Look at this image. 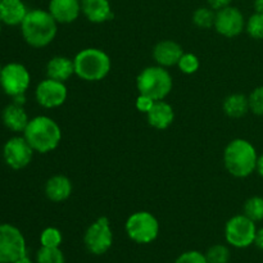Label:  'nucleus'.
Wrapping results in <instances>:
<instances>
[{"instance_id":"f257e3e1","label":"nucleus","mask_w":263,"mask_h":263,"mask_svg":"<svg viewBox=\"0 0 263 263\" xmlns=\"http://www.w3.org/2000/svg\"><path fill=\"white\" fill-rule=\"evenodd\" d=\"M21 31L26 43L32 48H45L55 39L58 22L49 10L33 9L26 14L21 23Z\"/></svg>"},{"instance_id":"f03ea898","label":"nucleus","mask_w":263,"mask_h":263,"mask_svg":"<svg viewBox=\"0 0 263 263\" xmlns=\"http://www.w3.org/2000/svg\"><path fill=\"white\" fill-rule=\"evenodd\" d=\"M23 136L31 148L41 154L55 151L62 140L61 126L48 116H36L31 118Z\"/></svg>"},{"instance_id":"7ed1b4c3","label":"nucleus","mask_w":263,"mask_h":263,"mask_svg":"<svg viewBox=\"0 0 263 263\" xmlns=\"http://www.w3.org/2000/svg\"><path fill=\"white\" fill-rule=\"evenodd\" d=\"M258 154L251 141L246 139H234L226 145L223 152V164L230 175L244 179L257 170Z\"/></svg>"},{"instance_id":"20e7f679","label":"nucleus","mask_w":263,"mask_h":263,"mask_svg":"<svg viewBox=\"0 0 263 263\" xmlns=\"http://www.w3.org/2000/svg\"><path fill=\"white\" fill-rule=\"evenodd\" d=\"M74 74L87 82H98L109 74L112 62L104 50L98 48H86L73 58Z\"/></svg>"},{"instance_id":"39448f33","label":"nucleus","mask_w":263,"mask_h":263,"mask_svg":"<svg viewBox=\"0 0 263 263\" xmlns=\"http://www.w3.org/2000/svg\"><path fill=\"white\" fill-rule=\"evenodd\" d=\"M174 80L164 67L149 66L136 77V87L139 94L146 95L153 100H164L171 92Z\"/></svg>"},{"instance_id":"423d86ee","label":"nucleus","mask_w":263,"mask_h":263,"mask_svg":"<svg viewBox=\"0 0 263 263\" xmlns=\"http://www.w3.org/2000/svg\"><path fill=\"white\" fill-rule=\"evenodd\" d=\"M126 234L138 244H149L158 238L159 222L153 213L139 211L133 213L126 221Z\"/></svg>"},{"instance_id":"0eeeda50","label":"nucleus","mask_w":263,"mask_h":263,"mask_svg":"<svg viewBox=\"0 0 263 263\" xmlns=\"http://www.w3.org/2000/svg\"><path fill=\"white\" fill-rule=\"evenodd\" d=\"M26 239L21 230L10 223H0V263H13L27 256Z\"/></svg>"},{"instance_id":"6e6552de","label":"nucleus","mask_w":263,"mask_h":263,"mask_svg":"<svg viewBox=\"0 0 263 263\" xmlns=\"http://www.w3.org/2000/svg\"><path fill=\"white\" fill-rule=\"evenodd\" d=\"M256 222L246 215H236L231 217L225 225V239L231 247L248 248L254 244L256 239Z\"/></svg>"},{"instance_id":"1a4fd4ad","label":"nucleus","mask_w":263,"mask_h":263,"mask_svg":"<svg viewBox=\"0 0 263 263\" xmlns=\"http://www.w3.org/2000/svg\"><path fill=\"white\" fill-rule=\"evenodd\" d=\"M84 244L87 252L94 256L107 253L113 244V231L107 217H99L86 229Z\"/></svg>"},{"instance_id":"9d476101","label":"nucleus","mask_w":263,"mask_h":263,"mask_svg":"<svg viewBox=\"0 0 263 263\" xmlns=\"http://www.w3.org/2000/svg\"><path fill=\"white\" fill-rule=\"evenodd\" d=\"M31 84V76L28 69L21 63H8L2 67L0 72V86L9 97L26 94Z\"/></svg>"},{"instance_id":"9b49d317","label":"nucleus","mask_w":263,"mask_h":263,"mask_svg":"<svg viewBox=\"0 0 263 263\" xmlns=\"http://www.w3.org/2000/svg\"><path fill=\"white\" fill-rule=\"evenodd\" d=\"M35 151L31 148L25 136L10 138L3 148V158L12 170H22L32 161Z\"/></svg>"},{"instance_id":"f8f14e48","label":"nucleus","mask_w":263,"mask_h":263,"mask_svg":"<svg viewBox=\"0 0 263 263\" xmlns=\"http://www.w3.org/2000/svg\"><path fill=\"white\" fill-rule=\"evenodd\" d=\"M67 97H68V91L64 82L48 79V77L43 80L35 90L36 102L46 109H53V108L63 105Z\"/></svg>"},{"instance_id":"ddd939ff","label":"nucleus","mask_w":263,"mask_h":263,"mask_svg":"<svg viewBox=\"0 0 263 263\" xmlns=\"http://www.w3.org/2000/svg\"><path fill=\"white\" fill-rule=\"evenodd\" d=\"M246 28L244 15L238 8L229 7L216 12L215 30L223 37H236L240 35Z\"/></svg>"},{"instance_id":"4468645a","label":"nucleus","mask_w":263,"mask_h":263,"mask_svg":"<svg viewBox=\"0 0 263 263\" xmlns=\"http://www.w3.org/2000/svg\"><path fill=\"white\" fill-rule=\"evenodd\" d=\"M184 54L182 46L174 40H162L154 46L153 58L158 66L174 67L177 66L180 58Z\"/></svg>"},{"instance_id":"2eb2a0df","label":"nucleus","mask_w":263,"mask_h":263,"mask_svg":"<svg viewBox=\"0 0 263 263\" xmlns=\"http://www.w3.org/2000/svg\"><path fill=\"white\" fill-rule=\"evenodd\" d=\"M49 12L58 23H72L79 18L81 13L80 0H50Z\"/></svg>"},{"instance_id":"dca6fc26","label":"nucleus","mask_w":263,"mask_h":263,"mask_svg":"<svg viewBox=\"0 0 263 263\" xmlns=\"http://www.w3.org/2000/svg\"><path fill=\"white\" fill-rule=\"evenodd\" d=\"M81 12L92 23H104L115 17L109 0H81Z\"/></svg>"},{"instance_id":"f3484780","label":"nucleus","mask_w":263,"mask_h":263,"mask_svg":"<svg viewBox=\"0 0 263 263\" xmlns=\"http://www.w3.org/2000/svg\"><path fill=\"white\" fill-rule=\"evenodd\" d=\"M148 123L156 130H166L174 123L175 110L170 103L157 100L152 109L146 113Z\"/></svg>"},{"instance_id":"a211bd4d","label":"nucleus","mask_w":263,"mask_h":263,"mask_svg":"<svg viewBox=\"0 0 263 263\" xmlns=\"http://www.w3.org/2000/svg\"><path fill=\"white\" fill-rule=\"evenodd\" d=\"M72 182L64 175H54L46 181L45 192L46 198L54 203H61L68 199L72 194Z\"/></svg>"},{"instance_id":"6ab92c4d","label":"nucleus","mask_w":263,"mask_h":263,"mask_svg":"<svg viewBox=\"0 0 263 263\" xmlns=\"http://www.w3.org/2000/svg\"><path fill=\"white\" fill-rule=\"evenodd\" d=\"M28 13L22 0H0V22L7 26H21Z\"/></svg>"},{"instance_id":"aec40b11","label":"nucleus","mask_w":263,"mask_h":263,"mask_svg":"<svg viewBox=\"0 0 263 263\" xmlns=\"http://www.w3.org/2000/svg\"><path fill=\"white\" fill-rule=\"evenodd\" d=\"M46 77L57 81L66 82L74 74L73 59L64 55L53 57L46 64Z\"/></svg>"},{"instance_id":"412c9836","label":"nucleus","mask_w":263,"mask_h":263,"mask_svg":"<svg viewBox=\"0 0 263 263\" xmlns=\"http://www.w3.org/2000/svg\"><path fill=\"white\" fill-rule=\"evenodd\" d=\"M2 118L5 127L9 128L13 133H23L30 122V118H28L23 105H18L15 103L5 107V109L3 110Z\"/></svg>"},{"instance_id":"4be33fe9","label":"nucleus","mask_w":263,"mask_h":263,"mask_svg":"<svg viewBox=\"0 0 263 263\" xmlns=\"http://www.w3.org/2000/svg\"><path fill=\"white\" fill-rule=\"evenodd\" d=\"M222 109L230 118H241L249 112V99L244 94H231L223 100Z\"/></svg>"},{"instance_id":"5701e85b","label":"nucleus","mask_w":263,"mask_h":263,"mask_svg":"<svg viewBox=\"0 0 263 263\" xmlns=\"http://www.w3.org/2000/svg\"><path fill=\"white\" fill-rule=\"evenodd\" d=\"M216 12L212 8H198L193 14V23L199 28H212L215 27Z\"/></svg>"},{"instance_id":"b1692460","label":"nucleus","mask_w":263,"mask_h":263,"mask_svg":"<svg viewBox=\"0 0 263 263\" xmlns=\"http://www.w3.org/2000/svg\"><path fill=\"white\" fill-rule=\"evenodd\" d=\"M244 215L254 222L263 220V198L252 197L244 204Z\"/></svg>"},{"instance_id":"393cba45","label":"nucleus","mask_w":263,"mask_h":263,"mask_svg":"<svg viewBox=\"0 0 263 263\" xmlns=\"http://www.w3.org/2000/svg\"><path fill=\"white\" fill-rule=\"evenodd\" d=\"M36 262L37 263H64L63 252L59 248H48V247H41L36 253Z\"/></svg>"},{"instance_id":"a878e982","label":"nucleus","mask_w":263,"mask_h":263,"mask_svg":"<svg viewBox=\"0 0 263 263\" xmlns=\"http://www.w3.org/2000/svg\"><path fill=\"white\" fill-rule=\"evenodd\" d=\"M63 240L61 230L57 228H46L40 234V244L41 247H48V248H59Z\"/></svg>"},{"instance_id":"bb28decb","label":"nucleus","mask_w":263,"mask_h":263,"mask_svg":"<svg viewBox=\"0 0 263 263\" xmlns=\"http://www.w3.org/2000/svg\"><path fill=\"white\" fill-rule=\"evenodd\" d=\"M246 30L252 39L262 40L263 39V14L262 13H254L249 17L246 23Z\"/></svg>"},{"instance_id":"cd10ccee","label":"nucleus","mask_w":263,"mask_h":263,"mask_svg":"<svg viewBox=\"0 0 263 263\" xmlns=\"http://www.w3.org/2000/svg\"><path fill=\"white\" fill-rule=\"evenodd\" d=\"M205 257L208 263H228L230 259V251L226 246L216 244L208 249Z\"/></svg>"},{"instance_id":"c85d7f7f","label":"nucleus","mask_w":263,"mask_h":263,"mask_svg":"<svg viewBox=\"0 0 263 263\" xmlns=\"http://www.w3.org/2000/svg\"><path fill=\"white\" fill-rule=\"evenodd\" d=\"M180 71L185 74H193L199 69L200 62L195 54L193 53H184L177 63Z\"/></svg>"},{"instance_id":"c756f323","label":"nucleus","mask_w":263,"mask_h":263,"mask_svg":"<svg viewBox=\"0 0 263 263\" xmlns=\"http://www.w3.org/2000/svg\"><path fill=\"white\" fill-rule=\"evenodd\" d=\"M249 99V109L257 116H263V85L262 86L256 87L251 95L248 97Z\"/></svg>"},{"instance_id":"7c9ffc66","label":"nucleus","mask_w":263,"mask_h":263,"mask_svg":"<svg viewBox=\"0 0 263 263\" xmlns=\"http://www.w3.org/2000/svg\"><path fill=\"white\" fill-rule=\"evenodd\" d=\"M175 263H208L205 254L198 251H189L180 254Z\"/></svg>"},{"instance_id":"2f4dec72","label":"nucleus","mask_w":263,"mask_h":263,"mask_svg":"<svg viewBox=\"0 0 263 263\" xmlns=\"http://www.w3.org/2000/svg\"><path fill=\"white\" fill-rule=\"evenodd\" d=\"M156 100H153L152 98L146 97V95L139 94V97L136 98V109L141 113H148L152 109V107L154 105Z\"/></svg>"},{"instance_id":"473e14b6","label":"nucleus","mask_w":263,"mask_h":263,"mask_svg":"<svg viewBox=\"0 0 263 263\" xmlns=\"http://www.w3.org/2000/svg\"><path fill=\"white\" fill-rule=\"evenodd\" d=\"M231 2H233V0H207L210 8H212V9L216 10V12L229 7V5L231 4Z\"/></svg>"},{"instance_id":"72a5a7b5","label":"nucleus","mask_w":263,"mask_h":263,"mask_svg":"<svg viewBox=\"0 0 263 263\" xmlns=\"http://www.w3.org/2000/svg\"><path fill=\"white\" fill-rule=\"evenodd\" d=\"M254 244L258 249L263 251V228L258 229L256 233V239H254Z\"/></svg>"},{"instance_id":"f704fd0d","label":"nucleus","mask_w":263,"mask_h":263,"mask_svg":"<svg viewBox=\"0 0 263 263\" xmlns=\"http://www.w3.org/2000/svg\"><path fill=\"white\" fill-rule=\"evenodd\" d=\"M257 172L259 174V176L263 177V154L258 157V162H257Z\"/></svg>"},{"instance_id":"c9c22d12","label":"nucleus","mask_w":263,"mask_h":263,"mask_svg":"<svg viewBox=\"0 0 263 263\" xmlns=\"http://www.w3.org/2000/svg\"><path fill=\"white\" fill-rule=\"evenodd\" d=\"M254 9H256V13L263 14V0H254Z\"/></svg>"},{"instance_id":"e433bc0d","label":"nucleus","mask_w":263,"mask_h":263,"mask_svg":"<svg viewBox=\"0 0 263 263\" xmlns=\"http://www.w3.org/2000/svg\"><path fill=\"white\" fill-rule=\"evenodd\" d=\"M13 263H33V262L31 261V259L28 258L27 256H25V257H22V258L17 259V261H15V262H13Z\"/></svg>"},{"instance_id":"4c0bfd02","label":"nucleus","mask_w":263,"mask_h":263,"mask_svg":"<svg viewBox=\"0 0 263 263\" xmlns=\"http://www.w3.org/2000/svg\"><path fill=\"white\" fill-rule=\"evenodd\" d=\"M0 32H2V22H0Z\"/></svg>"},{"instance_id":"58836bf2","label":"nucleus","mask_w":263,"mask_h":263,"mask_svg":"<svg viewBox=\"0 0 263 263\" xmlns=\"http://www.w3.org/2000/svg\"><path fill=\"white\" fill-rule=\"evenodd\" d=\"M0 72H2V66H0Z\"/></svg>"}]
</instances>
